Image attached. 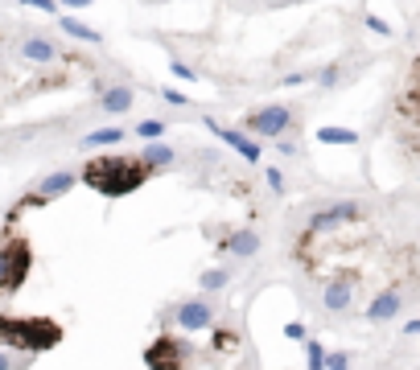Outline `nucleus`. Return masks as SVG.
<instances>
[{
    "mask_svg": "<svg viewBox=\"0 0 420 370\" xmlns=\"http://www.w3.org/2000/svg\"><path fill=\"white\" fill-rule=\"evenodd\" d=\"M202 284H206V288H219V284H223V272H206V280H202Z\"/></svg>",
    "mask_w": 420,
    "mask_h": 370,
    "instance_id": "6ab92c4d",
    "label": "nucleus"
},
{
    "mask_svg": "<svg viewBox=\"0 0 420 370\" xmlns=\"http://www.w3.org/2000/svg\"><path fill=\"white\" fill-rule=\"evenodd\" d=\"M391 128H396L404 156L420 173V54L408 62V70L400 79V91H396V103H391Z\"/></svg>",
    "mask_w": 420,
    "mask_h": 370,
    "instance_id": "f03ea898",
    "label": "nucleus"
},
{
    "mask_svg": "<svg viewBox=\"0 0 420 370\" xmlns=\"http://www.w3.org/2000/svg\"><path fill=\"white\" fill-rule=\"evenodd\" d=\"M29 272V243H8L0 247V296H13Z\"/></svg>",
    "mask_w": 420,
    "mask_h": 370,
    "instance_id": "20e7f679",
    "label": "nucleus"
},
{
    "mask_svg": "<svg viewBox=\"0 0 420 370\" xmlns=\"http://www.w3.org/2000/svg\"><path fill=\"white\" fill-rule=\"evenodd\" d=\"M173 346H178L173 337H161V341L148 350V362H153V367H182V362H186V354H178Z\"/></svg>",
    "mask_w": 420,
    "mask_h": 370,
    "instance_id": "0eeeda50",
    "label": "nucleus"
},
{
    "mask_svg": "<svg viewBox=\"0 0 420 370\" xmlns=\"http://www.w3.org/2000/svg\"><path fill=\"white\" fill-rule=\"evenodd\" d=\"M288 111L284 107H268V111H251L247 115V132H260V136H280L288 128Z\"/></svg>",
    "mask_w": 420,
    "mask_h": 370,
    "instance_id": "39448f33",
    "label": "nucleus"
},
{
    "mask_svg": "<svg viewBox=\"0 0 420 370\" xmlns=\"http://www.w3.org/2000/svg\"><path fill=\"white\" fill-rule=\"evenodd\" d=\"M140 156H144V161H148L153 169H157V165H169V161H173V152H169L165 144H148V148H144Z\"/></svg>",
    "mask_w": 420,
    "mask_h": 370,
    "instance_id": "ddd939ff",
    "label": "nucleus"
},
{
    "mask_svg": "<svg viewBox=\"0 0 420 370\" xmlns=\"http://www.w3.org/2000/svg\"><path fill=\"white\" fill-rule=\"evenodd\" d=\"M62 4H75V8H83V4H95V0H62Z\"/></svg>",
    "mask_w": 420,
    "mask_h": 370,
    "instance_id": "412c9836",
    "label": "nucleus"
},
{
    "mask_svg": "<svg viewBox=\"0 0 420 370\" xmlns=\"http://www.w3.org/2000/svg\"><path fill=\"white\" fill-rule=\"evenodd\" d=\"M206 128H210L215 136H223V140H227V144H231V148L239 152V156H247V161H260V144H256V140H247L243 132H235V128H223V124H215V120H210Z\"/></svg>",
    "mask_w": 420,
    "mask_h": 370,
    "instance_id": "423d86ee",
    "label": "nucleus"
},
{
    "mask_svg": "<svg viewBox=\"0 0 420 370\" xmlns=\"http://www.w3.org/2000/svg\"><path fill=\"white\" fill-rule=\"evenodd\" d=\"M137 132H140V136H148V140H153V136H161V124H157V120H148V124H140Z\"/></svg>",
    "mask_w": 420,
    "mask_h": 370,
    "instance_id": "dca6fc26",
    "label": "nucleus"
},
{
    "mask_svg": "<svg viewBox=\"0 0 420 370\" xmlns=\"http://www.w3.org/2000/svg\"><path fill=\"white\" fill-rule=\"evenodd\" d=\"M120 140H124V132H120V128H103V132H91L83 144H87V148H95V144H120Z\"/></svg>",
    "mask_w": 420,
    "mask_h": 370,
    "instance_id": "4468645a",
    "label": "nucleus"
},
{
    "mask_svg": "<svg viewBox=\"0 0 420 370\" xmlns=\"http://www.w3.org/2000/svg\"><path fill=\"white\" fill-rule=\"evenodd\" d=\"M70 177H66V173H54V177H46V182H42V189H38V198H42V202H46V198H58V193H66V189H70Z\"/></svg>",
    "mask_w": 420,
    "mask_h": 370,
    "instance_id": "9d476101",
    "label": "nucleus"
},
{
    "mask_svg": "<svg viewBox=\"0 0 420 370\" xmlns=\"http://www.w3.org/2000/svg\"><path fill=\"white\" fill-rule=\"evenodd\" d=\"M124 107H132V91L128 87H116V91L103 95V111H124Z\"/></svg>",
    "mask_w": 420,
    "mask_h": 370,
    "instance_id": "9b49d317",
    "label": "nucleus"
},
{
    "mask_svg": "<svg viewBox=\"0 0 420 370\" xmlns=\"http://www.w3.org/2000/svg\"><path fill=\"white\" fill-rule=\"evenodd\" d=\"M153 177V165L144 156H128V152H111V156H95L83 169V182L99 189L103 198H124Z\"/></svg>",
    "mask_w": 420,
    "mask_h": 370,
    "instance_id": "f257e3e1",
    "label": "nucleus"
},
{
    "mask_svg": "<svg viewBox=\"0 0 420 370\" xmlns=\"http://www.w3.org/2000/svg\"><path fill=\"white\" fill-rule=\"evenodd\" d=\"M58 25L70 33V38H79V42H91V46H99V33L95 29H87V25H79L75 17H58Z\"/></svg>",
    "mask_w": 420,
    "mask_h": 370,
    "instance_id": "1a4fd4ad",
    "label": "nucleus"
},
{
    "mask_svg": "<svg viewBox=\"0 0 420 370\" xmlns=\"http://www.w3.org/2000/svg\"><path fill=\"white\" fill-rule=\"evenodd\" d=\"M227 247H231L235 255H251V247H256V234H231V239H227Z\"/></svg>",
    "mask_w": 420,
    "mask_h": 370,
    "instance_id": "2eb2a0df",
    "label": "nucleus"
},
{
    "mask_svg": "<svg viewBox=\"0 0 420 370\" xmlns=\"http://www.w3.org/2000/svg\"><path fill=\"white\" fill-rule=\"evenodd\" d=\"M173 74H178V79H186V83H194V70L182 66V62H173Z\"/></svg>",
    "mask_w": 420,
    "mask_h": 370,
    "instance_id": "a211bd4d",
    "label": "nucleus"
},
{
    "mask_svg": "<svg viewBox=\"0 0 420 370\" xmlns=\"http://www.w3.org/2000/svg\"><path fill=\"white\" fill-rule=\"evenodd\" d=\"M58 337L62 329L46 317H0V341L13 350H49Z\"/></svg>",
    "mask_w": 420,
    "mask_h": 370,
    "instance_id": "7ed1b4c3",
    "label": "nucleus"
},
{
    "mask_svg": "<svg viewBox=\"0 0 420 370\" xmlns=\"http://www.w3.org/2000/svg\"><path fill=\"white\" fill-rule=\"evenodd\" d=\"M25 58H29V62H49V58H54V46L42 42V38H33V42H25Z\"/></svg>",
    "mask_w": 420,
    "mask_h": 370,
    "instance_id": "f8f14e48",
    "label": "nucleus"
},
{
    "mask_svg": "<svg viewBox=\"0 0 420 370\" xmlns=\"http://www.w3.org/2000/svg\"><path fill=\"white\" fill-rule=\"evenodd\" d=\"M21 4H25V8H46V13H54V8H58L54 0H21Z\"/></svg>",
    "mask_w": 420,
    "mask_h": 370,
    "instance_id": "f3484780",
    "label": "nucleus"
},
{
    "mask_svg": "<svg viewBox=\"0 0 420 370\" xmlns=\"http://www.w3.org/2000/svg\"><path fill=\"white\" fill-rule=\"evenodd\" d=\"M161 95H165L169 103H186V95H182V91H169V87H165V91H161Z\"/></svg>",
    "mask_w": 420,
    "mask_h": 370,
    "instance_id": "aec40b11",
    "label": "nucleus"
},
{
    "mask_svg": "<svg viewBox=\"0 0 420 370\" xmlns=\"http://www.w3.org/2000/svg\"><path fill=\"white\" fill-rule=\"evenodd\" d=\"M178 321L186 325V329H206V325L215 321V313L202 305V300H194V305H182V313H178Z\"/></svg>",
    "mask_w": 420,
    "mask_h": 370,
    "instance_id": "6e6552de",
    "label": "nucleus"
}]
</instances>
